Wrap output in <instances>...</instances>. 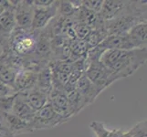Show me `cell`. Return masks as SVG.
Instances as JSON below:
<instances>
[{
	"label": "cell",
	"mask_w": 147,
	"mask_h": 137,
	"mask_svg": "<svg viewBox=\"0 0 147 137\" xmlns=\"http://www.w3.org/2000/svg\"><path fill=\"white\" fill-rule=\"evenodd\" d=\"M35 111L28 103V101L25 99V96L21 92H18L15 98L14 105L12 108V113L16 115L17 117L22 119L24 121L30 123L32 121Z\"/></svg>",
	"instance_id": "4fadbf2b"
},
{
	"label": "cell",
	"mask_w": 147,
	"mask_h": 137,
	"mask_svg": "<svg viewBox=\"0 0 147 137\" xmlns=\"http://www.w3.org/2000/svg\"><path fill=\"white\" fill-rule=\"evenodd\" d=\"M63 92L66 97H67L69 103V105L71 106L75 115L78 114L83 108L86 107L82 98L80 97V93L77 91V90L75 89V85L67 84L65 86Z\"/></svg>",
	"instance_id": "ac0fdd59"
},
{
	"label": "cell",
	"mask_w": 147,
	"mask_h": 137,
	"mask_svg": "<svg viewBox=\"0 0 147 137\" xmlns=\"http://www.w3.org/2000/svg\"><path fill=\"white\" fill-rule=\"evenodd\" d=\"M8 5H9V1H1L0 0V15L8 7Z\"/></svg>",
	"instance_id": "83f0119b"
},
{
	"label": "cell",
	"mask_w": 147,
	"mask_h": 137,
	"mask_svg": "<svg viewBox=\"0 0 147 137\" xmlns=\"http://www.w3.org/2000/svg\"><path fill=\"white\" fill-rule=\"evenodd\" d=\"M143 22H146V1H130L128 7L118 17L104 22V28L108 35L124 34Z\"/></svg>",
	"instance_id": "6da1fadb"
},
{
	"label": "cell",
	"mask_w": 147,
	"mask_h": 137,
	"mask_svg": "<svg viewBox=\"0 0 147 137\" xmlns=\"http://www.w3.org/2000/svg\"><path fill=\"white\" fill-rule=\"evenodd\" d=\"M69 120L61 117L53 110L49 103H48L45 106L37 111L35 115L30 121V127L32 132L45 129H51L57 126L61 125L67 123Z\"/></svg>",
	"instance_id": "277c9868"
},
{
	"label": "cell",
	"mask_w": 147,
	"mask_h": 137,
	"mask_svg": "<svg viewBox=\"0 0 147 137\" xmlns=\"http://www.w3.org/2000/svg\"><path fill=\"white\" fill-rule=\"evenodd\" d=\"M136 49H145L147 43V23L143 22L135 25L127 32Z\"/></svg>",
	"instance_id": "9a60e30c"
},
{
	"label": "cell",
	"mask_w": 147,
	"mask_h": 137,
	"mask_svg": "<svg viewBox=\"0 0 147 137\" xmlns=\"http://www.w3.org/2000/svg\"><path fill=\"white\" fill-rule=\"evenodd\" d=\"M73 28H74L76 38L78 39H82V40H84L87 38L90 32L92 31V28H90L88 26H86V25L82 23H79V22H75Z\"/></svg>",
	"instance_id": "cb8c5ba5"
},
{
	"label": "cell",
	"mask_w": 147,
	"mask_h": 137,
	"mask_svg": "<svg viewBox=\"0 0 147 137\" xmlns=\"http://www.w3.org/2000/svg\"><path fill=\"white\" fill-rule=\"evenodd\" d=\"M38 73L28 70H21L17 73L14 89L17 92H27L35 88Z\"/></svg>",
	"instance_id": "8fae6325"
},
{
	"label": "cell",
	"mask_w": 147,
	"mask_h": 137,
	"mask_svg": "<svg viewBox=\"0 0 147 137\" xmlns=\"http://www.w3.org/2000/svg\"><path fill=\"white\" fill-rule=\"evenodd\" d=\"M84 74L100 93L115 82L111 72L100 62V60H95L86 64Z\"/></svg>",
	"instance_id": "5b68a950"
},
{
	"label": "cell",
	"mask_w": 147,
	"mask_h": 137,
	"mask_svg": "<svg viewBox=\"0 0 147 137\" xmlns=\"http://www.w3.org/2000/svg\"><path fill=\"white\" fill-rule=\"evenodd\" d=\"M16 94L8 96V97H5L0 99V111L3 113H12V108L14 105L15 98H16Z\"/></svg>",
	"instance_id": "7402d4cb"
},
{
	"label": "cell",
	"mask_w": 147,
	"mask_h": 137,
	"mask_svg": "<svg viewBox=\"0 0 147 137\" xmlns=\"http://www.w3.org/2000/svg\"><path fill=\"white\" fill-rule=\"evenodd\" d=\"M147 59V49H138L126 50L117 62L108 69L114 80H119L123 78L129 77L134 74L140 67L145 64Z\"/></svg>",
	"instance_id": "3957f363"
},
{
	"label": "cell",
	"mask_w": 147,
	"mask_h": 137,
	"mask_svg": "<svg viewBox=\"0 0 147 137\" xmlns=\"http://www.w3.org/2000/svg\"><path fill=\"white\" fill-rule=\"evenodd\" d=\"M21 93L24 94L25 99L28 101V103L35 111L40 110L49 101V95L37 90L36 88L32 89L31 90H28L27 92H21Z\"/></svg>",
	"instance_id": "2e32d148"
},
{
	"label": "cell",
	"mask_w": 147,
	"mask_h": 137,
	"mask_svg": "<svg viewBox=\"0 0 147 137\" xmlns=\"http://www.w3.org/2000/svg\"><path fill=\"white\" fill-rule=\"evenodd\" d=\"M37 38L38 30H23L16 28L7 44L2 47V54L11 53L21 58L32 55L36 50Z\"/></svg>",
	"instance_id": "7a4b0ae2"
},
{
	"label": "cell",
	"mask_w": 147,
	"mask_h": 137,
	"mask_svg": "<svg viewBox=\"0 0 147 137\" xmlns=\"http://www.w3.org/2000/svg\"><path fill=\"white\" fill-rule=\"evenodd\" d=\"M54 3L53 0H33L32 4L33 7H45L51 6Z\"/></svg>",
	"instance_id": "4316f807"
},
{
	"label": "cell",
	"mask_w": 147,
	"mask_h": 137,
	"mask_svg": "<svg viewBox=\"0 0 147 137\" xmlns=\"http://www.w3.org/2000/svg\"><path fill=\"white\" fill-rule=\"evenodd\" d=\"M75 89L80 93L86 106L92 104L100 94L92 82L83 73L75 84Z\"/></svg>",
	"instance_id": "30bf717a"
},
{
	"label": "cell",
	"mask_w": 147,
	"mask_h": 137,
	"mask_svg": "<svg viewBox=\"0 0 147 137\" xmlns=\"http://www.w3.org/2000/svg\"><path fill=\"white\" fill-rule=\"evenodd\" d=\"M123 137H129V136H128L127 133H124V134H123Z\"/></svg>",
	"instance_id": "f1b7e54d"
},
{
	"label": "cell",
	"mask_w": 147,
	"mask_h": 137,
	"mask_svg": "<svg viewBox=\"0 0 147 137\" xmlns=\"http://www.w3.org/2000/svg\"><path fill=\"white\" fill-rule=\"evenodd\" d=\"M57 15L58 1H54L51 6L45 7H34L31 30L37 31V30H41L45 28Z\"/></svg>",
	"instance_id": "ba28073f"
},
{
	"label": "cell",
	"mask_w": 147,
	"mask_h": 137,
	"mask_svg": "<svg viewBox=\"0 0 147 137\" xmlns=\"http://www.w3.org/2000/svg\"><path fill=\"white\" fill-rule=\"evenodd\" d=\"M14 10L17 28L31 30L34 11L32 1H15Z\"/></svg>",
	"instance_id": "52a82bcc"
},
{
	"label": "cell",
	"mask_w": 147,
	"mask_h": 137,
	"mask_svg": "<svg viewBox=\"0 0 147 137\" xmlns=\"http://www.w3.org/2000/svg\"><path fill=\"white\" fill-rule=\"evenodd\" d=\"M15 1H9L8 7L0 15V46L4 47L16 29L15 19Z\"/></svg>",
	"instance_id": "8992f818"
},
{
	"label": "cell",
	"mask_w": 147,
	"mask_h": 137,
	"mask_svg": "<svg viewBox=\"0 0 147 137\" xmlns=\"http://www.w3.org/2000/svg\"><path fill=\"white\" fill-rule=\"evenodd\" d=\"M17 73L18 72L14 69L0 60V82L14 88V82Z\"/></svg>",
	"instance_id": "44dd1931"
},
{
	"label": "cell",
	"mask_w": 147,
	"mask_h": 137,
	"mask_svg": "<svg viewBox=\"0 0 147 137\" xmlns=\"http://www.w3.org/2000/svg\"><path fill=\"white\" fill-rule=\"evenodd\" d=\"M129 137H146V121H141L127 133Z\"/></svg>",
	"instance_id": "603a6c76"
},
{
	"label": "cell",
	"mask_w": 147,
	"mask_h": 137,
	"mask_svg": "<svg viewBox=\"0 0 147 137\" xmlns=\"http://www.w3.org/2000/svg\"><path fill=\"white\" fill-rule=\"evenodd\" d=\"M130 1H120V0H106L103 1L100 16L104 22L111 21L123 12L128 7Z\"/></svg>",
	"instance_id": "7c38bea8"
},
{
	"label": "cell",
	"mask_w": 147,
	"mask_h": 137,
	"mask_svg": "<svg viewBox=\"0 0 147 137\" xmlns=\"http://www.w3.org/2000/svg\"><path fill=\"white\" fill-rule=\"evenodd\" d=\"M49 103L56 113L65 119L69 120L72 116L75 115L63 91H51Z\"/></svg>",
	"instance_id": "9c48e42d"
},
{
	"label": "cell",
	"mask_w": 147,
	"mask_h": 137,
	"mask_svg": "<svg viewBox=\"0 0 147 137\" xmlns=\"http://www.w3.org/2000/svg\"><path fill=\"white\" fill-rule=\"evenodd\" d=\"M5 116H6L7 130L13 137L22 134L32 133L30 124L28 121L17 117L13 113H5Z\"/></svg>",
	"instance_id": "5bb4252c"
},
{
	"label": "cell",
	"mask_w": 147,
	"mask_h": 137,
	"mask_svg": "<svg viewBox=\"0 0 147 137\" xmlns=\"http://www.w3.org/2000/svg\"><path fill=\"white\" fill-rule=\"evenodd\" d=\"M18 93L14 88L10 87L8 85L4 84L3 82H0V99L5 98V97H8V96H11Z\"/></svg>",
	"instance_id": "484cf974"
},
{
	"label": "cell",
	"mask_w": 147,
	"mask_h": 137,
	"mask_svg": "<svg viewBox=\"0 0 147 137\" xmlns=\"http://www.w3.org/2000/svg\"><path fill=\"white\" fill-rule=\"evenodd\" d=\"M80 7L82 1H58V15L65 18H73Z\"/></svg>",
	"instance_id": "ffe728a7"
},
{
	"label": "cell",
	"mask_w": 147,
	"mask_h": 137,
	"mask_svg": "<svg viewBox=\"0 0 147 137\" xmlns=\"http://www.w3.org/2000/svg\"><path fill=\"white\" fill-rule=\"evenodd\" d=\"M90 128L96 137H123L124 133L121 129H108L104 124L93 121L90 124Z\"/></svg>",
	"instance_id": "d6986e66"
},
{
	"label": "cell",
	"mask_w": 147,
	"mask_h": 137,
	"mask_svg": "<svg viewBox=\"0 0 147 137\" xmlns=\"http://www.w3.org/2000/svg\"><path fill=\"white\" fill-rule=\"evenodd\" d=\"M103 1H97V0H84L82 1V7L90 10V11L100 14L101 7H102Z\"/></svg>",
	"instance_id": "d4e9b609"
},
{
	"label": "cell",
	"mask_w": 147,
	"mask_h": 137,
	"mask_svg": "<svg viewBox=\"0 0 147 137\" xmlns=\"http://www.w3.org/2000/svg\"><path fill=\"white\" fill-rule=\"evenodd\" d=\"M35 88L50 96V93L52 91V72L49 65L45 67L38 73Z\"/></svg>",
	"instance_id": "e0dca14e"
}]
</instances>
